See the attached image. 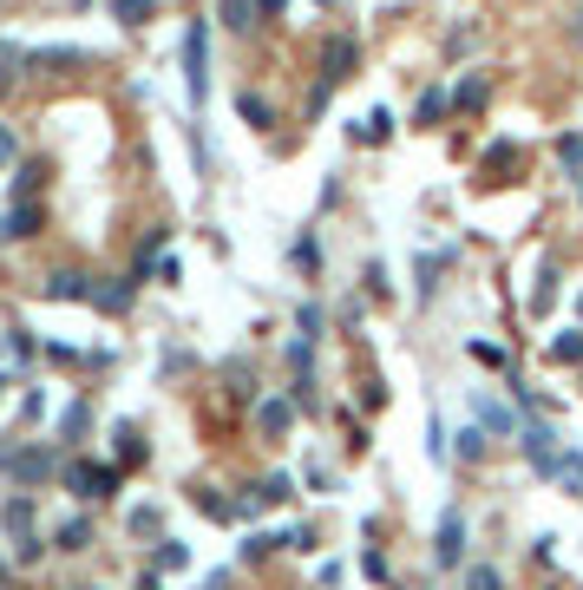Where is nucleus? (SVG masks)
Listing matches in <instances>:
<instances>
[{
  "instance_id": "obj_3",
  "label": "nucleus",
  "mask_w": 583,
  "mask_h": 590,
  "mask_svg": "<svg viewBox=\"0 0 583 590\" xmlns=\"http://www.w3.org/2000/svg\"><path fill=\"white\" fill-rule=\"evenodd\" d=\"M439 564H459V558H466V512H446L439 518Z\"/></svg>"
},
{
  "instance_id": "obj_10",
  "label": "nucleus",
  "mask_w": 583,
  "mask_h": 590,
  "mask_svg": "<svg viewBox=\"0 0 583 590\" xmlns=\"http://www.w3.org/2000/svg\"><path fill=\"white\" fill-rule=\"evenodd\" d=\"M466 590H505V578H499L492 564H472V571H466Z\"/></svg>"
},
{
  "instance_id": "obj_7",
  "label": "nucleus",
  "mask_w": 583,
  "mask_h": 590,
  "mask_svg": "<svg viewBox=\"0 0 583 590\" xmlns=\"http://www.w3.org/2000/svg\"><path fill=\"white\" fill-rule=\"evenodd\" d=\"M485 92H492L485 79H459V92H452V105H466V112H479V105H485Z\"/></svg>"
},
{
  "instance_id": "obj_6",
  "label": "nucleus",
  "mask_w": 583,
  "mask_h": 590,
  "mask_svg": "<svg viewBox=\"0 0 583 590\" xmlns=\"http://www.w3.org/2000/svg\"><path fill=\"white\" fill-rule=\"evenodd\" d=\"M518 157H524V145H518V139H499V145L485 151V171H492V177H499V171H511V164H518Z\"/></svg>"
},
{
  "instance_id": "obj_1",
  "label": "nucleus",
  "mask_w": 583,
  "mask_h": 590,
  "mask_svg": "<svg viewBox=\"0 0 583 590\" xmlns=\"http://www.w3.org/2000/svg\"><path fill=\"white\" fill-rule=\"evenodd\" d=\"M184 79H191V105H204V92H211V79H204V20H191V33H184Z\"/></svg>"
},
{
  "instance_id": "obj_4",
  "label": "nucleus",
  "mask_w": 583,
  "mask_h": 590,
  "mask_svg": "<svg viewBox=\"0 0 583 590\" xmlns=\"http://www.w3.org/2000/svg\"><path fill=\"white\" fill-rule=\"evenodd\" d=\"M446 112H452V99H446V92H427V99H420V105H413V125H439V119H446Z\"/></svg>"
},
{
  "instance_id": "obj_14",
  "label": "nucleus",
  "mask_w": 583,
  "mask_h": 590,
  "mask_svg": "<svg viewBox=\"0 0 583 590\" xmlns=\"http://www.w3.org/2000/svg\"><path fill=\"white\" fill-rule=\"evenodd\" d=\"M223 13H229L236 33H249V0H223Z\"/></svg>"
},
{
  "instance_id": "obj_19",
  "label": "nucleus",
  "mask_w": 583,
  "mask_h": 590,
  "mask_svg": "<svg viewBox=\"0 0 583 590\" xmlns=\"http://www.w3.org/2000/svg\"><path fill=\"white\" fill-rule=\"evenodd\" d=\"M577 197H583V191H577Z\"/></svg>"
},
{
  "instance_id": "obj_11",
  "label": "nucleus",
  "mask_w": 583,
  "mask_h": 590,
  "mask_svg": "<svg viewBox=\"0 0 583 590\" xmlns=\"http://www.w3.org/2000/svg\"><path fill=\"white\" fill-rule=\"evenodd\" d=\"M558 157H564L571 171H583V132H564V139H558Z\"/></svg>"
},
{
  "instance_id": "obj_15",
  "label": "nucleus",
  "mask_w": 583,
  "mask_h": 590,
  "mask_svg": "<svg viewBox=\"0 0 583 590\" xmlns=\"http://www.w3.org/2000/svg\"><path fill=\"white\" fill-rule=\"evenodd\" d=\"M459 452H466V459H479V452H485V434H479V427H466V434H459Z\"/></svg>"
},
{
  "instance_id": "obj_18",
  "label": "nucleus",
  "mask_w": 583,
  "mask_h": 590,
  "mask_svg": "<svg viewBox=\"0 0 583 590\" xmlns=\"http://www.w3.org/2000/svg\"><path fill=\"white\" fill-rule=\"evenodd\" d=\"M7 151H13V145H7V132H0V157H7Z\"/></svg>"
},
{
  "instance_id": "obj_17",
  "label": "nucleus",
  "mask_w": 583,
  "mask_h": 590,
  "mask_svg": "<svg viewBox=\"0 0 583 590\" xmlns=\"http://www.w3.org/2000/svg\"><path fill=\"white\" fill-rule=\"evenodd\" d=\"M13 67H20V53H13V47H0V92H7V79H13Z\"/></svg>"
},
{
  "instance_id": "obj_13",
  "label": "nucleus",
  "mask_w": 583,
  "mask_h": 590,
  "mask_svg": "<svg viewBox=\"0 0 583 590\" xmlns=\"http://www.w3.org/2000/svg\"><path fill=\"white\" fill-rule=\"evenodd\" d=\"M263 427L283 434V427H289V400H269V407H263Z\"/></svg>"
},
{
  "instance_id": "obj_5",
  "label": "nucleus",
  "mask_w": 583,
  "mask_h": 590,
  "mask_svg": "<svg viewBox=\"0 0 583 590\" xmlns=\"http://www.w3.org/2000/svg\"><path fill=\"white\" fill-rule=\"evenodd\" d=\"M472 407H479V420H485V427H499V434H518V420H511L505 407H499V400H485V394H472Z\"/></svg>"
},
{
  "instance_id": "obj_8",
  "label": "nucleus",
  "mask_w": 583,
  "mask_h": 590,
  "mask_svg": "<svg viewBox=\"0 0 583 590\" xmlns=\"http://www.w3.org/2000/svg\"><path fill=\"white\" fill-rule=\"evenodd\" d=\"M243 119L263 132V125H276V112H269V99H256V92H243Z\"/></svg>"
},
{
  "instance_id": "obj_2",
  "label": "nucleus",
  "mask_w": 583,
  "mask_h": 590,
  "mask_svg": "<svg viewBox=\"0 0 583 590\" xmlns=\"http://www.w3.org/2000/svg\"><path fill=\"white\" fill-rule=\"evenodd\" d=\"M355 60H361V53H355V40H348V33H335V40H328V53H321V85H341V79L355 73Z\"/></svg>"
},
{
  "instance_id": "obj_12",
  "label": "nucleus",
  "mask_w": 583,
  "mask_h": 590,
  "mask_svg": "<svg viewBox=\"0 0 583 590\" xmlns=\"http://www.w3.org/2000/svg\"><path fill=\"white\" fill-rule=\"evenodd\" d=\"M387 132H393V119H387V112H374V119H361V139H367V145H380Z\"/></svg>"
},
{
  "instance_id": "obj_16",
  "label": "nucleus",
  "mask_w": 583,
  "mask_h": 590,
  "mask_svg": "<svg viewBox=\"0 0 583 590\" xmlns=\"http://www.w3.org/2000/svg\"><path fill=\"white\" fill-rule=\"evenodd\" d=\"M119 13H125V20L139 27V20H151V0H119Z\"/></svg>"
},
{
  "instance_id": "obj_9",
  "label": "nucleus",
  "mask_w": 583,
  "mask_h": 590,
  "mask_svg": "<svg viewBox=\"0 0 583 590\" xmlns=\"http://www.w3.org/2000/svg\"><path fill=\"white\" fill-rule=\"evenodd\" d=\"M551 362H583V335L571 328V335H558L551 342Z\"/></svg>"
}]
</instances>
